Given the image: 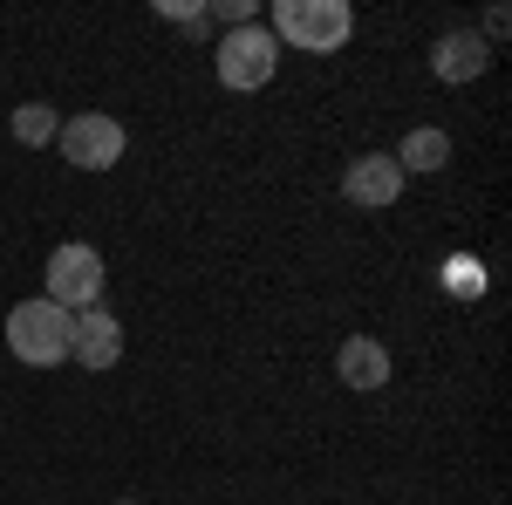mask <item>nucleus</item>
Returning a JSON list of instances; mask_svg holds the SVG:
<instances>
[{"label": "nucleus", "instance_id": "ddd939ff", "mask_svg": "<svg viewBox=\"0 0 512 505\" xmlns=\"http://www.w3.org/2000/svg\"><path fill=\"white\" fill-rule=\"evenodd\" d=\"M444 287H451V294H478V287H485V267L458 253V260H444Z\"/></svg>", "mask_w": 512, "mask_h": 505}, {"label": "nucleus", "instance_id": "423d86ee", "mask_svg": "<svg viewBox=\"0 0 512 505\" xmlns=\"http://www.w3.org/2000/svg\"><path fill=\"white\" fill-rule=\"evenodd\" d=\"M342 198H349V205H362V212H383V205H396V198H403V171H396V157H390V151L349 157V171H342Z\"/></svg>", "mask_w": 512, "mask_h": 505}, {"label": "nucleus", "instance_id": "f8f14e48", "mask_svg": "<svg viewBox=\"0 0 512 505\" xmlns=\"http://www.w3.org/2000/svg\"><path fill=\"white\" fill-rule=\"evenodd\" d=\"M158 14H164V21H178V28H192V35L212 28V7H205V0H158Z\"/></svg>", "mask_w": 512, "mask_h": 505}, {"label": "nucleus", "instance_id": "dca6fc26", "mask_svg": "<svg viewBox=\"0 0 512 505\" xmlns=\"http://www.w3.org/2000/svg\"><path fill=\"white\" fill-rule=\"evenodd\" d=\"M123 505H130V499H123Z\"/></svg>", "mask_w": 512, "mask_h": 505}, {"label": "nucleus", "instance_id": "6e6552de", "mask_svg": "<svg viewBox=\"0 0 512 505\" xmlns=\"http://www.w3.org/2000/svg\"><path fill=\"white\" fill-rule=\"evenodd\" d=\"M69 362H82V369H117V362H123V321H117V314H110V308L76 314Z\"/></svg>", "mask_w": 512, "mask_h": 505}, {"label": "nucleus", "instance_id": "9d476101", "mask_svg": "<svg viewBox=\"0 0 512 505\" xmlns=\"http://www.w3.org/2000/svg\"><path fill=\"white\" fill-rule=\"evenodd\" d=\"M390 157H396V171H403V178H410V171H417V178H431V171H444V164H451V137H444L437 123H417V130H410Z\"/></svg>", "mask_w": 512, "mask_h": 505}, {"label": "nucleus", "instance_id": "f03ea898", "mask_svg": "<svg viewBox=\"0 0 512 505\" xmlns=\"http://www.w3.org/2000/svg\"><path fill=\"white\" fill-rule=\"evenodd\" d=\"M267 35L280 41V55H287V48H301V55H335V48H349V35H355V7L349 0H274Z\"/></svg>", "mask_w": 512, "mask_h": 505}, {"label": "nucleus", "instance_id": "1a4fd4ad", "mask_svg": "<svg viewBox=\"0 0 512 505\" xmlns=\"http://www.w3.org/2000/svg\"><path fill=\"white\" fill-rule=\"evenodd\" d=\"M390 349L376 342V335H349L342 349H335V376L355 389V396H376V389H390Z\"/></svg>", "mask_w": 512, "mask_h": 505}, {"label": "nucleus", "instance_id": "20e7f679", "mask_svg": "<svg viewBox=\"0 0 512 505\" xmlns=\"http://www.w3.org/2000/svg\"><path fill=\"white\" fill-rule=\"evenodd\" d=\"M103 280H110L103 253H96L89 239H69V246H55V253H48L41 294H48L55 308H69V314H89V308H103Z\"/></svg>", "mask_w": 512, "mask_h": 505}, {"label": "nucleus", "instance_id": "4468645a", "mask_svg": "<svg viewBox=\"0 0 512 505\" xmlns=\"http://www.w3.org/2000/svg\"><path fill=\"white\" fill-rule=\"evenodd\" d=\"M219 21H226V28H253L260 7H253V0H219Z\"/></svg>", "mask_w": 512, "mask_h": 505}, {"label": "nucleus", "instance_id": "0eeeda50", "mask_svg": "<svg viewBox=\"0 0 512 505\" xmlns=\"http://www.w3.org/2000/svg\"><path fill=\"white\" fill-rule=\"evenodd\" d=\"M485 69H492V48H485L472 28H451V35H437V41H431V76H437V82H451V89H472Z\"/></svg>", "mask_w": 512, "mask_h": 505}, {"label": "nucleus", "instance_id": "9b49d317", "mask_svg": "<svg viewBox=\"0 0 512 505\" xmlns=\"http://www.w3.org/2000/svg\"><path fill=\"white\" fill-rule=\"evenodd\" d=\"M55 137H62V110H55V103H21V110H14V144L41 151V144H55Z\"/></svg>", "mask_w": 512, "mask_h": 505}, {"label": "nucleus", "instance_id": "39448f33", "mask_svg": "<svg viewBox=\"0 0 512 505\" xmlns=\"http://www.w3.org/2000/svg\"><path fill=\"white\" fill-rule=\"evenodd\" d=\"M55 151H62V164H76V171H117L123 151H130V130L110 110H76V117H62Z\"/></svg>", "mask_w": 512, "mask_h": 505}, {"label": "nucleus", "instance_id": "f257e3e1", "mask_svg": "<svg viewBox=\"0 0 512 505\" xmlns=\"http://www.w3.org/2000/svg\"><path fill=\"white\" fill-rule=\"evenodd\" d=\"M7 355L21 362V369H62L69 362V335H76V314L55 308L48 294H35V301H14L7 308Z\"/></svg>", "mask_w": 512, "mask_h": 505}, {"label": "nucleus", "instance_id": "2eb2a0df", "mask_svg": "<svg viewBox=\"0 0 512 505\" xmlns=\"http://www.w3.org/2000/svg\"><path fill=\"white\" fill-rule=\"evenodd\" d=\"M499 35H506V7H492V14H485V28H478V41H485V48H492Z\"/></svg>", "mask_w": 512, "mask_h": 505}, {"label": "nucleus", "instance_id": "7ed1b4c3", "mask_svg": "<svg viewBox=\"0 0 512 505\" xmlns=\"http://www.w3.org/2000/svg\"><path fill=\"white\" fill-rule=\"evenodd\" d=\"M212 76L226 82L233 96L267 89V82L280 76V41L267 35V21H253V28H226V35L212 41Z\"/></svg>", "mask_w": 512, "mask_h": 505}]
</instances>
